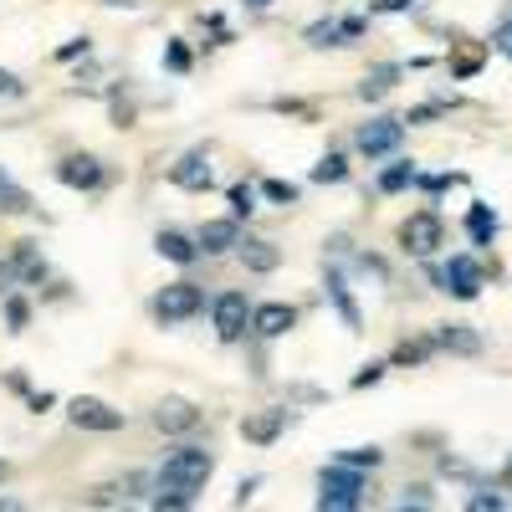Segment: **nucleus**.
Here are the masks:
<instances>
[{
	"label": "nucleus",
	"instance_id": "11",
	"mask_svg": "<svg viewBox=\"0 0 512 512\" xmlns=\"http://www.w3.org/2000/svg\"><path fill=\"white\" fill-rule=\"evenodd\" d=\"M210 180H216V175H210V154L205 149H185L175 164H169V185H175V190H210Z\"/></svg>",
	"mask_w": 512,
	"mask_h": 512
},
{
	"label": "nucleus",
	"instance_id": "27",
	"mask_svg": "<svg viewBox=\"0 0 512 512\" xmlns=\"http://www.w3.org/2000/svg\"><path fill=\"white\" fill-rule=\"evenodd\" d=\"M21 282H26V267H21V256L11 251L6 262H0V297H11V292H16Z\"/></svg>",
	"mask_w": 512,
	"mask_h": 512
},
{
	"label": "nucleus",
	"instance_id": "25",
	"mask_svg": "<svg viewBox=\"0 0 512 512\" xmlns=\"http://www.w3.org/2000/svg\"><path fill=\"white\" fill-rule=\"evenodd\" d=\"M313 180H318V185H344V180H349V159H344V154H323V159L313 164Z\"/></svg>",
	"mask_w": 512,
	"mask_h": 512
},
{
	"label": "nucleus",
	"instance_id": "13",
	"mask_svg": "<svg viewBox=\"0 0 512 512\" xmlns=\"http://www.w3.org/2000/svg\"><path fill=\"white\" fill-rule=\"evenodd\" d=\"M154 425H159V431L164 436H190L195 431V425H200V405H190V400H159L154 405Z\"/></svg>",
	"mask_w": 512,
	"mask_h": 512
},
{
	"label": "nucleus",
	"instance_id": "42",
	"mask_svg": "<svg viewBox=\"0 0 512 512\" xmlns=\"http://www.w3.org/2000/svg\"><path fill=\"white\" fill-rule=\"evenodd\" d=\"M497 492H512V461L502 466V482H497Z\"/></svg>",
	"mask_w": 512,
	"mask_h": 512
},
{
	"label": "nucleus",
	"instance_id": "14",
	"mask_svg": "<svg viewBox=\"0 0 512 512\" xmlns=\"http://www.w3.org/2000/svg\"><path fill=\"white\" fill-rule=\"evenodd\" d=\"M292 323H297V308L292 303H262V308H251V333L256 338H282V333H292Z\"/></svg>",
	"mask_w": 512,
	"mask_h": 512
},
{
	"label": "nucleus",
	"instance_id": "44",
	"mask_svg": "<svg viewBox=\"0 0 512 512\" xmlns=\"http://www.w3.org/2000/svg\"><path fill=\"white\" fill-rule=\"evenodd\" d=\"M395 512H431V507H410V502H400V507H395Z\"/></svg>",
	"mask_w": 512,
	"mask_h": 512
},
{
	"label": "nucleus",
	"instance_id": "1",
	"mask_svg": "<svg viewBox=\"0 0 512 512\" xmlns=\"http://www.w3.org/2000/svg\"><path fill=\"white\" fill-rule=\"evenodd\" d=\"M216 477V456H210L205 446H175L164 456V466L154 472V492H169V497H190L205 492V482Z\"/></svg>",
	"mask_w": 512,
	"mask_h": 512
},
{
	"label": "nucleus",
	"instance_id": "45",
	"mask_svg": "<svg viewBox=\"0 0 512 512\" xmlns=\"http://www.w3.org/2000/svg\"><path fill=\"white\" fill-rule=\"evenodd\" d=\"M6 477H11V466H6V461H0V482H6Z\"/></svg>",
	"mask_w": 512,
	"mask_h": 512
},
{
	"label": "nucleus",
	"instance_id": "30",
	"mask_svg": "<svg viewBox=\"0 0 512 512\" xmlns=\"http://www.w3.org/2000/svg\"><path fill=\"white\" fill-rule=\"evenodd\" d=\"M262 195L277 205H297V185L292 180H262Z\"/></svg>",
	"mask_w": 512,
	"mask_h": 512
},
{
	"label": "nucleus",
	"instance_id": "2",
	"mask_svg": "<svg viewBox=\"0 0 512 512\" xmlns=\"http://www.w3.org/2000/svg\"><path fill=\"white\" fill-rule=\"evenodd\" d=\"M369 497V477L349 472V466H323L318 472V512H359Z\"/></svg>",
	"mask_w": 512,
	"mask_h": 512
},
{
	"label": "nucleus",
	"instance_id": "5",
	"mask_svg": "<svg viewBox=\"0 0 512 512\" xmlns=\"http://www.w3.org/2000/svg\"><path fill=\"white\" fill-rule=\"evenodd\" d=\"M436 282H441V292L461 297V303H472V297L482 292V282H487V272H482L477 256H451L446 267H436Z\"/></svg>",
	"mask_w": 512,
	"mask_h": 512
},
{
	"label": "nucleus",
	"instance_id": "37",
	"mask_svg": "<svg viewBox=\"0 0 512 512\" xmlns=\"http://www.w3.org/2000/svg\"><path fill=\"white\" fill-rule=\"evenodd\" d=\"M72 57H88V36H72L67 47H57V62H72Z\"/></svg>",
	"mask_w": 512,
	"mask_h": 512
},
{
	"label": "nucleus",
	"instance_id": "32",
	"mask_svg": "<svg viewBox=\"0 0 512 512\" xmlns=\"http://www.w3.org/2000/svg\"><path fill=\"white\" fill-rule=\"evenodd\" d=\"M164 67L169 72H190V47H185V41H169V47H164Z\"/></svg>",
	"mask_w": 512,
	"mask_h": 512
},
{
	"label": "nucleus",
	"instance_id": "4",
	"mask_svg": "<svg viewBox=\"0 0 512 512\" xmlns=\"http://www.w3.org/2000/svg\"><path fill=\"white\" fill-rule=\"evenodd\" d=\"M205 308V292L195 287V282H169V287H159V297H154V318L159 323H185V318H195Z\"/></svg>",
	"mask_w": 512,
	"mask_h": 512
},
{
	"label": "nucleus",
	"instance_id": "26",
	"mask_svg": "<svg viewBox=\"0 0 512 512\" xmlns=\"http://www.w3.org/2000/svg\"><path fill=\"white\" fill-rule=\"evenodd\" d=\"M466 512H512V507H507V492H497V487H477L472 497H466Z\"/></svg>",
	"mask_w": 512,
	"mask_h": 512
},
{
	"label": "nucleus",
	"instance_id": "15",
	"mask_svg": "<svg viewBox=\"0 0 512 512\" xmlns=\"http://www.w3.org/2000/svg\"><path fill=\"white\" fill-rule=\"evenodd\" d=\"M195 246H200V256H226V251L241 246V226L236 221H205L200 236H195Z\"/></svg>",
	"mask_w": 512,
	"mask_h": 512
},
{
	"label": "nucleus",
	"instance_id": "8",
	"mask_svg": "<svg viewBox=\"0 0 512 512\" xmlns=\"http://www.w3.org/2000/svg\"><path fill=\"white\" fill-rule=\"evenodd\" d=\"M67 420L77 425V431H93V436L123 431V410H113V405H103V400H93V395H77V400L67 405Z\"/></svg>",
	"mask_w": 512,
	"mask_h": 512
},
{
	"label": "nucleus",
	"instance_id": "28",
	"mask_svg": "<svg viewBox=\"0 0 512 512\" xmlns=\"http://www.w3.org/2000/svg\"><path fill=\"white\" fill-rule=\"evenodd\" d=\"M226 200H231V221H241V216H251V210H256V190L251 185H231Z\"/></svg>",
	"mask_w": 512,
	"mask_h": 512
},
{
	"label": "nucleus",
	"instance_id": "46",
	"mask_svg": "<svg viewBox=\"0 0 512 512\" xmlns=\"http://www.w3.org/2000/svg\"><path fill=\"white\" fill-rule=\"evenodd\" d=\"M113 6H123V0H113Z\"/></svg>",
	"mask_w": 512,
	"mask_h": 512
},
{
	"label": "nucleus",
	"instance_id": "34",
	"mask_svg": "<svg viewBox=\"0 0 512 512\" xmlns=\"http://www.w3.org/2000/svg\"><path fill=\"white\" fill-rule=\"evenodd\" d=\"M0 98H26V82L16 72H6V67H0Z\"/></svg>",
	"mask_w": 512,
	"mask_h": 512
},
{
	"label": "nucleus",
	"instance_id": "9",
	"mask_svg": "<svg viewBox=\"0 0 512 512\" xmlns=\"http://www.w3.org/2000/svg\"><path fill=\"white\" fill-rule=\"evenodd\" d=\"M57 180L67 185V190H103L108 185V169H103V159H93V154H62L57 159Z\"/></svg>",
	"mask_w": 512,
	"mask_h": 512
},
{
	"label": "nucleus",
	"instance_id": "3",
	"mask_svg": "<svg viewBox=\"0 0 512 512\" xmlns=\"http://www.w3.org/2000/svg\"><path fill=\"white\" fill-rule=\"evenodd\" d=\"M400 246L410 256H436L446 246V221L436 216V210H415V216L400 226Z\"/></svg>",
	"mask_w": 512,
	"mask_h": 512
},
{
	"label": "nucleus",
	"instance_id": "33",
	"mask_svg": "<svg viewBox=\"0 0 512 512\" xmlns=\"http://www.w3.org/2000/svg\"><path fill=\"white\" fill-rule=\"evenodd\" d=\"M149 512H190V497H169V492H154V497H149Z\"/></svg>",
	"mask_w": 512,
	"mask_h": 512
},
{
	"label": "nucleus",
	"instance_id": "22",
	"mask_svg": "<svg viewBox=\"0 0 512 512\" xmlns=\"http://www.w3.org/2000/svg\"><path fill=\"white\" fill-rule=\"evenodd\" d=\"M415 175H420V169H415L410 159H395V164L379 169V190H384V195H400V190L415 185Z\"/></svg>",
	"mask_w": 512,
	"mask_h": 512
},
{
	"label": "nucleus",
	"instance_id": "24",
	"mask_svg": "<svg viewBox=\"0 0 512 512\" xmlns=\"http://www.w3.org/2000/svg\"><path fill=\"white\" fill-rule=\"evenodd\" d=\"M0 210H6V216H26V210H31V195L6 175V169H0Z\"/></svg>",
	"mask_w": 512,
	"mask_h": 512
},
{
	"label": "nucleus",
	"instance_id": "16",
	"mask_svg": "<svg viewBox=\"0 0 512 512\" xmlns=\"http://www.w3.org/2000/svg\"><path fill=\"white\" fill-rule=\"evenodd\" d=\"M328 303L338 308V318H344V328H349V333H359V323H364V318H359V303H354V292H349V277L338 272V267L328 272Z\"/></svg>",
	"mask_w": 512,
	"mask_h": 512
},
{
	"label": "nucleus",
	"instance_id": "36",
	"mask_svg": "<svg viewBox=\"0 0 512 512\" xmlns=\"http://www.w3.org/2000/svg\"><path fill=\"white\" fill-rule=\"evenodd\" d=\"M492 47H497V52H502V57L512 62V16H507V21L497 26V36H492Z\"/></svg>",
	"mask_w": 512,
	"mask_h": 512
},
{
	"label": "nucleus",
	"instance_id": "38",
	"mask_svg": "<svg viewBox=\"0 0 512 512\" xmlns=\"http://www.w3.org/2000/svg\"><path fill=\"white\" fill-rule=\"evenodd\" d=\"M410 6H415V0H374L369 11H374V16H400V11H410Z\"/></svg>",
	"mask_w": 512,
	"mask_h": 512
},
{
	"label": "nucleus",
	"instance_id": "39",
	"mask_svg": "<svg viewBox=\"0 0 512 512\" xmlns=\"http://www.w3.org/2000/svg\"><path fill=\"white\" fill-rule=\"evenodd\" d=\"M256 487H262V477H241V487H236V507H246V502L256 497Z\"/></svg>",
	"mask_w": 512,
	"mask_h": 512
},
{
	"label": "nucleus",
	"instance_id": "31",
	"mask_svg": "<svg viewBox=\"0 0 512 512\" xmlns=\"http://www.w3.org/2000/svg\"><path fill=\"white\" fill-rule=\"evenodd\" d=\"M6 323H11V333H21L26 323H31V308H26V297H6Z\"/></svg>",
	"mask_w": 512,
	"mask_h": 512
},
{
	"label": "nucleus",
	"instance_id": "6",
	"mask_svg": "<svg viewBox=\"0 0 512 512\" xmlns=\"http://www.w3.org/2000/svg\"><path fill=\"white\" fill-rule=\"evenodd\" d=\"M210 323H216V338H221V344H236V338L251 328V303H246V292H221L216 303H210Z\"/></svg>",
	"mask_w": 512,
	"mask_h": 512
},
{
	"label": "nucleus",
	"instance_id": "40",
	"mask_svg": "<svg viewBox=\"0 0 512 512\" xmlns=\"http://www.w3.org/2000/svg\"><path fill=\"white\" fill-rule=\"evenodd\" d=\"M26 405L41 415V410H52V405H57V395H47V390H41V395H26Z\"/></svg>",
	"mask_w": 512,
	"mask_h": 512
},
{
	"label": "nucleus",
	"instance_id": "29",
	"mask_svg": "<svg viewBox=\"0 0 512 512\" xmlns=\"http://www.w3.org/2000/svg\"><path fill=\"white\" fill-rule=\"evenodd\" d=\"M436 354V344H431V338H420V344H400L395 349V364H420V359H431Z\"/></svg>",
	"mask_w": 512,
	"mask_h": 512
},
{
	"label": "nucleus",
	"instance_id": "10",
	"mask_svg": "<svg viewBox=\"0 0 512 512\" xmlns=\"http://www.w3.org/2000/svg\"><path fill=\"white\" fill-rule=\"evenodd\" d=\"M287 425H292V410L267 405V410H251V415L241 420V436H246L251 446H272V441H282Z\"/></svg>",
	"mask_w": 512,
	"mask_h": 512
},
{
	"label": "nucleus",
	"instance_id": "43",
	"mask_svg": "<svg viewBox=\"0 0 512 512\" xmlns=\"http://www.w3.org/2000/svg\"><path fill=\"white\" fill-rule=\"evenodd\" d=\"M246 6H251V11H267V6H272V0H246Z\"/></svg>",
	"mask_w": 512,
	"mask_h": 512
},
{
	"label": "nucleus",
	"instance_id": "41",
	"mask_svg": "<svg viewBox=\"0 0 512 512\" xmlns=\"http://www.w3.org/2000/svg\"><path fill=\"white\" fill-rule=\"evenodd\" d=\"M0 512H31L26 502H16V497H0Z\"/></svg>",
	"mask_w": 512,
	"mask_h": 512
},
{
	"label": "nucleus",
	"instance_id": "17",
	"mask_svg": "<svg viewBox=\"0 0 512 512\" xmlns=\"http://www.w3.org/2000/svg\"><path fill=\"white\" fill-rule=\"evenodd\" d=\"M154 251L164 256V262H175V267H190V262H200V246H195L185 231H159V236H154Z\"/></svg>",
	"mask_w": 512,
	"mask_h": 512
},
{
	"label": "nucleus",
	"instance_id": "35",
	"mask_svg": "<svg viewBox=\"0 0 512 512\" xmlns=\"http://www.w3.org/2000/svg\"><path fill=\"white\" fill-rule=\"evenodd\" d=\"M384 369H390V364H364V369L354 374V390H369V384H379V379H384Z\"/></svg>",
	"mask_w": 512,
	"mask_h": 512
},
{
	"label": "nucleus",
	"instance_id": "18",
	"mask_svg": "<svg viewBox=\"0 0 512 512\" xmlns=\"http://www.w3.org/2000/svg\"><path fill=\"white\" fill-rule=\"evenodd\" d=\"M431 344H436V349H451V354H477L482 338H477L472 328H461V323H446V328L431 333Z\"/></svg>",
	"mask_w": 512,
	"mask_h": 512
},
{
	"label": "nucleus",
	"instance_id": "12",
	"mask_svg": "<svg viewBox=\"0 0 512 512\" xmlns=\"http://www.w3.org/2000/svg\"><path fill=\"white\" fill-rule=\"evenodd\" d=\"M359 36H364V16H333L308 26V47H349Z\"/></svg>",
	"mask_w": 512,
	"mask_h": 512
},
{
	"label": "nucleus",
	"instance_id": "21",
	"mask_svg": "<svg viewBox=\"0 0 512 512\" xmlns=\"http://www.w3.org/2000/svg\"><path fill=\"white\" fill-rule=\"evenodd\" d=\"M466 231H472V241H477V246H492V236H497V210L477 200L472 210H466Z\"/></svg>",
	"mask_w": 512,
	"mask_h": 512
},
{
	"label": "nucleus",
	"instance_id": "19",
	"mask_svg": "<svg viewBox=\"0 0 512 512\" xmlns=\"http://www.w3.org/2000/svg\"><path fill=\"white\" fill-rule=\"evenodd\" d=\"M236 251H241V262H246V272H272V267L282 262V251H277L272 241H241Z\"/></svg>",
	"mask_w": 512,
	"mask_h": 512
},
{
	"label": "nucleus",
	"instance_id": "7",
	"mask_svg": "<svg viewBox=\"0 0 512 512\" xmlns=\"http://www.w3.org/2000/svg\"><path fill=\"white\" fill-rule=\"evenodd\" d=\"M359 154L364 159H390L400 144H405V118H369L364 128H359Z\"/></svg>",
	"mask_w": 512,
	"mask_h": 512
},
{
	"label": "nucleus",
	"instance_id": "20",
	"mask_svg": "<svg viewBox=\"0 0 512 512\" xmlns=\"http://www.w3.org/2000/svg\"><path fill=\"white\" fill-rule=\"evenodd\" d=\"M400 72H405V67H395V62H384V67H374V72H369V77L359 82V98H364V103L384 98V93H390L395 82H400Z\"/></svg>",
	"mask_w": 512,
	"mask_h": 512
},
{
	"label": "nucleus",
	"instance_id": "23",
	"mask_svg": "<svg viewBox=\"0 0 512 512\" xmlns=\"http://www.w3.org/2000/svg\"><path fill=\"white\" fill-rule=\"evenodd\" d=\"M379 461H384L379 446H344V451L333 456V466H349V472H374Z\"/></svg>",
	"mask_w": 512,
	"mask_h": 512
}]
</instances>
